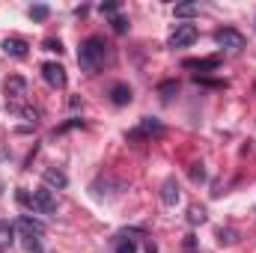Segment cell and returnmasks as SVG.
<instances>
[{
	"label": "cell",
	"instance_id": "d4e9b609",
	"mask_svg": "<svg viewBox=\"0 0 256 253\" xmlns=\"http://www.w3.org/2000/svg\"><path fill=\"white\" fill-rule=\"evenodd\" d=\"M116 9H120V6H116V3H102V12H104V15H114V12H116Z\"/></svg>",
	"mask_w": 256,
	"mask_h": 253
},
{
	"label": "cell",
	"instance_id": "7402d4cb",
	"mask_svg": "<svg viewBox=\"0 0 256 253\" xmlns=\"http://www.w3.org/2000/svg\"><path fill=\"white\" fill-rule=\"evenodd\" d=\"M191 179H194V182H202V179H206V170H202V164H196V167L191 170Z\"/></svg>",
	"mask_w": 256,
	"mask_h": 253
},
{
	"label": "cell",
	"instance_id": "30bf717a",
	"mask_svg": "<svg viewBox=\"0 0 256 253\" xmlns=\"http://www.w3.org/2000/svg\"><path fill=\"white\" fill-rule=\"evenodd\" d=\"M220 66L218 57H202V60H185V68H200V72H214Z\"/></svg>",
	"mask_w": 256,
	"mask_h": 253
},
{
	"label": "cell",
	"instance_id": "2e32d148",
	"mask_svg": "<svg viewBox=\"0 0 256 253\" xmlns=\"http://www.w3.org/2000/svg\"><path fill=\"white\" fill-rule=\"evenodd\" d=\"M116 253H137V242H134V238H122V242L116 244Z\"/></svg>",
	"mask_w": 256,
	"mask_h": 253
},
{
	"label": "cell",
	"instance_id": "4fadbf2b",
	"mask_svg": "<svg viewBox=\"0 0 256 253\" xmlns=\"http://www.w3.org/2000/svg\"><path fill=\"white\" fill-rule=\"evenodd\" d=\"M48 15H51V9H48L45 3H36V6H30V18H33V21H45Z\"/></svg>",
	"mask_w": 256,
	"mask_h": 253
},
{
	"label": "cell",
	"instance_id": "44dd1931",
	"mask_svg": "<svg viewBox=\"0 0 256 253\" xmlns=\"http://www.w3.org/2000/svg\"><path fill=\"white\" fill-rule=\"evenodd\" d=\"M114 30H116V33H126V30H128V21L116 15V18H114Z\"/></svg>",
	"mask_w": 256,
	"mask_h": 253
},
{
	"label": "cell",
	"instance_id": "277c9868",
	"mask_svg": "<svg viewBox=\"0 0 256 253\" xmlns=\"http://www.w3.org/2000/svg\"><path fill=\"white\" fill-rule=\"evenodd\" d=\"M6 98L12 102V108H18V104L27 98V80L18 78V74H12V78L6 80Z\"/></svg>",
	"mask_w": 256,
	"mask_h": 253
},
{
	"label": "cell",
	"instance_id": "6da1fadb",
	"mask_svg": "<svg viewBox=\"0 0 256 253\" xmlns=\"http://www.w3.org/2000/svg\"><path fill=\"white\" fill-rule=\"evenodd\" d=\"M108 60V42L102 39V36H90L84 45H80V51H78V66L86 72V74H96L102 66Z\"/></svg>",
	"mask_w": 256,
	"mask_h": 253
},
{
	"label": "cell",
	"instance_id": "e0dca14e",
	"mask_svg": "<svg viewBox=\"0 0 256 253\" xmlns=\"http://www.w3.org/2000/svg\"><path fill=\"white\" fill-rule=\"evenodd\" d=\"M9 242H12V226H9L6 220H0V248L9 244Z\"/></svg>",
	"mask_w": 256,
	"mask_h": 253
},
{
	"label": "cell",
	"instance_id": "d6986e66",
	"mask_svg": "<svg viewBox=\"0 0 256 253\" xmlns=\"http://www.w3.org/2000/svg\"><path fill=\"white\" fill-rule=\"evenodd\" d=\"M194 12H196L194 3H182V6H176V15H182V18H185V15H194Z\"/></svg>",
	"mask_w": 256,
	"mask_h": 253
},
{
	"label": "cell",
	"instance_id": "ffe728a7",
	"mask_svg": "<svg viewBox=\"0 0 256 253\" xmlns=\"http://www.w3.org/2000/svg\"><path fill=\"white\" fill-rule=\"evenodd\" d=\"M42 45H45V51H57V54H63V45H60L57 39H45Z\"/></svg>",
	"mask_w": 256,
	"mask_h": 253
},
{
	"label": "cell",
	"instance_id": "8992f818",
	"mask_svg": "<svg viewBox=\"0 0 256 253\" xmlns=\"http://www.w3.org/2000/svg\"><path fill=\"white\" fill-rule=\"evenodd\" d=\"M42 78H45L54 90H63L66 80H68V78H66V68L60 63H45L42 66Z\"/></svg>",
	"mask_w": 256,
	"mask_h": 253
},
{
	"label": "cell",
	"instance_id": "7c38bea8",
	"mask_svg": "<svg viewBox=\"0 0 256 253\" xmlns=\"http://www.w3.org/2000/svg\"><path fill=\"white\" fill-rule=\"evenodd\" d=\"M161 131H164V126L155 116H143L140 120V134H161Z\"/></svg>",
	"mask_w": 256,
	"mask_h": 253
},
{
	"label": "cell",
	"instance_id": "ac0fdd59",
	"mask_svg": "<svg viewBox=\"0 0 256 253\" xmlns=\"http://www.w3.org/2000/svg\"><path fill=\"white\" fill-rule=\"evenodd\" d=\"M158 92H161V98H170V96L176 92V80H167V84H161V90H158Z\"/></svg>",
	"mask_w": 256,
	"mask_h": 253
},
{
	"label": "cell",
	"instance_id": "9c48e42d",
	"mask_svg": "<svg viewBox=\"0 0 256 253\" xmlns=\"http://www.w3.org/2000/svg\"><path fill=\"white\" fill-rule=\"evenodd\" d=\"M110 102L120 104V108L128 104V102H131V86H126V84H114V86H110Z\"/></svg>",
	"mask_w": 256,
	"mask_h": 253
},
{
	"label": "cell",
	"instance_id": "5b68a950",
	"mask_svg": "<svg viewBox=\"0 0 256 253\" xmlns=\"http://www.w3.org/2000/svg\"><path fill=\"white\" fill-rule=\"evenodd\" d=\"M196 39V27L194 24H176L173 36H170V48H188Z\"/></svg>",
	"mask_w": 256,
	"mask_h": 253
},
{
	"label": "cell",
	"instance_id": "cb8c5ba5",
	"mask_svg": "<svg viewBox=\"0 0 256 253\" xmlns=\"http://www.w3.org/2000/svg\"><path fill=\"white\" fill-rule=\"evenodd\" d=\"M185 253H200V250H196V242H194V236H188V238H185Z\"/></svg>",
	"mask_w": 256,
	"mask_h": 253
},
{
	"label": "cell",
	"instance_id": "7a4b0ae2",
	"mask_svg": "<svg viewBox=\"0 0 256 253\" xmlns=\"http://www.w3.org/2000/svg\"><path fill=\"white\" fill-rule=\"evenodd\" d=\"M30 206L42 214H57V196L51 194L48 188H36L33 196H30Z\"/></svg>",
	"mask_w": 256,
	"mask_h": 253
},
{
	"label": "cell",
	"instance_id": "3957f363",
	"mask_svg": "<svg viewBox=\"0 0 256 253\" xmlns=\"http://www.w3.org/2000/svg\"><path fill=\"white\" fill-rule=\"evenodd\" d=\"M214 42H218L220 48H230V51H242V48H244V36H242L238 30H232V27L214 30Z\"/></svg>",
	"mask_w": 256,
	"mask_h": 253
},
{
	"label": "cell",
	"instance_id": "52a82bcc",
	"mask_svg": "<svg viewBox=\"0 0 256 253\" xmlns=\"http://www.w3.org/2000/svg\"><path fill=\"white\" fill-rule=\"evenodd\" d=\"M3 51L9 57H15V60H24L27 57V42H21V39H3Z\"/></svg>",
	"mask_w": 256,
	"mask_h": 253
},
{
	"label": "cell",
	"instance_id": "8fae6325",
	"mask_svg": "<svg viewBox=\"0 0 256 253\" xmlns=\"http://www.w3.org/2000/svg\"><path fill=\"white\" fill-rule=\"evenodd\" d=\"M45 182L54 185V188H66L68 185V176H66L63 170H45Z\"/></svg>",
	"mask_w": 256,
	"mask_h": 253
},
{
	"label": "cell",
	"instance_id": "603a6c76",
	"mask_svg": "<svg viewBox=\"0 0 256 253\" xmlns=\"http://www.w3.org/2000/svg\"><path fill=\"white\" fill-rule=\"evenodd\" d=\"M206 220V212L202 208H191V224H202Z\"/></svg>",
	"mask_w": 256,
	"mask_h": 253
},
{
	"label": "cell",
	"instance_id": "9a60e30c",
	"mask_svg": "<svg viewBox=\"0 0 256 253\" xmlns=\"http://www.w3.org/2000/svg\"><path fill=\"white\" fill-rule=\"evenodd\" d=\"M218 244H236V230H218Z\"/></svg>",
	"mask_w": 256,
	"mask_h": 253
},
{
	"label": "cell",
	"instance_id": "ba28073f",
	"mask_svg": "<svg viewBox=\"0 0 256 253\" xmlns=\"http://www.w3.org/2000/svg\"><path fill=\"white\" fill-rule=\"evenodd\" d=\"M161 200H164V206H176L179 202V185H176V179H167L161 185Z\"/></svg>",
	"mask_w": 256,
	"mask_h": 253
},
{
	"label": "cell",
	"instance_id": "5bb4252c",
	"mask_svg": "<svg viewBox=\"0 0 256 253\" xmlns=\"http://www.w3.org/2000/svg\"><path fill=\"white\" fill-rule=\"evenodd\" d=\"M18 226H24V230H33V232H45V226L39 224V220H30V218H18Z\"/></svg>",
	"mask_w": 256,
	"mask_h": 253
}]
</instances>
